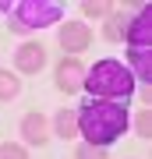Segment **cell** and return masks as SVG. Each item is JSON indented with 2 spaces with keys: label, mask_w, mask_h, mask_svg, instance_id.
<instances>
[{
  "label": "cell",
  "mask_w": 152,
  "mask_h": 159,
  "mask_svg": "<svg viewBox=\"0 0 152 159\" xmlns=\"http://www.w3.org/2000/svg\"><path fill=\"white\" fill-rule=\"evenodd\" d=\"M78 131L89 138V145L106 148L120 131H127V110L124 102H85L78 110Z\"/></svg>",
  "instance_id": "1"
},
{
  "label": "cell",
  "mask_w": 152,
  "mask_h": 159,
  "mask_svg": "<svg viewBox=\"0 0 152 159\" xmlns=\"http://www.w3.org/2000/svg\"><path fill=\"white\" fill-rule=\"evenodd\" d=\"M81 89H89L99 99H131L135 74L120 60H99V64H92V71H85V85Z\"/></svg>",
  "instance_id": "2"
},
{
  "label": "cell",
  "mask_w": 152,
  "mask_h": 159,
  "mask_svg": "<svg viewBox=\"0 0 152 159\" xmlns=\"http://www.w3.org/2000/svg\"><path fill=\"white\" fill-rule=\"evenodd\" d=\"M127 57L135 64V74L141 81H152V7H141L138 18L127 25Z\"/></svg>",
  "instance_id": "3"
},
{
  "label": "cell",
  "mask_w": 152,
  "mask_h": 159,
  "mask_svg": "<svg viewBox=\"0 0 152 159\" xmlns=\"http://www.w3.org/2000/svg\"><path fill=\"white\" fill-rule=\"evenodd\" d=\"M0 11L21 14V21H11L18 32L21 29H43V25H53L57 18H60V7L57 4H4V0H0Z\"/></svg>",
  "instance_id": "4"
},
{
  "label": "cell",
  "mask_w": 152,
  "mask_h": 159,
  "mask_svg": "<svg viewBox=\"0 0 152 159\" xmlns=\"http://www.w3.org/2000/svg\"><path fill=\"white\" fill-rule=\"evenodd\" d=\"M81 85H85V67L78 57H67V60L57 64V89L60 92L74 96V92H81Z\"/></svg>",
  "instance_id": "5"
},
{
  "label": "cell",
  "mask_w": 152,
  "mask_h": 159,
  "mask_svg": "<svg viewBox=\"0 0 152 159\" xmlns=\"http://www.w3.org/2000/svg\"><path fill=\"white\" fill-rule=\"evenodd\" d=\"M60 46L67 53H81V50H89L92 46V32H89V25L85 21H64L60 25Z\"/></svg>",
  "instance_id": "6"
},
{
  "label": "cell",
  "mask_w": 152,
  "mask_h": 159,
  "mask_svg": "<svg viewBox=\"0 0 152 159\" xmlns=\"http://www.w3.org/2000/svg\"><path fill=\"white\" fill-rule=\"evenodd\" d=\"M14 67L21 71V74H39L46 67V50H43L39 43H21L18 53H14Z\"/></svg>",
  "instance_id": "7"
},
{
  "label": "cell",
  "mask_w": 152,
  "mask_h": 159,
  "mask_svg": "<svg viewBox=\"0 0 152 159\" xmlns=\"http://www.w3.org/2000/svg\"><path fill=\"white\" fill-rule=\"evenodd\" d=\"M21 138L28 145H46L50 142V120L43 113H25L21 117Z\"/></svg>",
  "instance_id": "8"
},
{
  "label": "cell",
  "mask_w": 152,
  "mask_h": 159,
  "mask_svg": "<svg viewBox=\"0 0 152 159\" xmlns=\"http://www.w3.org/2000/svg\"><path fill=\"white\" fill-rule=\"evenodd\" d=\"M53 134H60L64 142L74 138V134H78V113H74V110H60L57 120H53Z\"/></svg>",
  "instance_id": "9"
},
{
  "label": "cell",
  "mask_w": 152,
  "mask_h": 159,
  "mask_svg": "<svg viewBox=\"0 0 152 159\" xmlns=\"http://www.w3.org/2000/svg\"><path fill=\"white\" fill-rule=\"evenodd\" d=\"M18 92H21V78H18V74H7V71H0V102L14 99Z\"/></svg>",
  "instance_id": "10"
},
{
  "label": "cell",
  "mask_w": 152,
  "mask_h": 159,
  "mask_svg": "<svg viewBox=\"0 0 152 159\" xmlns=\"http://www.w3.org/2000/svg\"><path fill=\"white\" fill-rule=\"evenodd\" d=\"M74 159H106V148H99V145H78L74 148Z\"/></svg>",
  "instance_id": "11"
},
{
  "label": "cell",
  "mask_w": 152,
  "mask_h": 159,
  "mask_svg": "<svg viewBox=\"0 0 152 159\" xmlns=\"http://www.w3.org/2000/svg\"><path fill=\"white\" fill-rule=\"evenodd\" d=\"M135 134L152 138V113H149V110H141V113L135 117Z\"/></svg>",
  "instance_id": "12"
},
{
  "label": "cell",
  "mask_w": 152,
  "mask_h": 159,
  "mask_svg": "<svg viewBox=\"0 0 152 159\" xmlns=\"http://www.w3.org/2000/svg\"><path fill=\"white\" fill-rule=\"evenodd\" d=\"M124 32H127V25L120 21V18H110V21H106V39H110V43H117Z\"/></svg>",
  "instance_id": "13"
},
{
  "label": "cell",
  "mask_w": 152,
  "mask_h": 159,
  "mask_svg": "<svg viewBox=\"0 0 152 159\" xmlns=\"http://www.w3.org/2000/svg\"><path fill=\"white\" fill-rule=\"evenodd\" d=\"M113 11V7L110 4H99V0H96V4H81V14L85 18H99V14H110Z\"/></svg>",
  "instance_id": "14"
},
{
  "label": "cell",
  "mask_w": 152,
  "mask_h": 159,
  "mask_svg": "<svg viewBox=\"0 0 152 159\" xmlns=\"http://www.w3.org/2000/svg\"><path fill=\"white\" fill-rule=\"evenodd\" d=\"M0 159H28V156H25L21 145H11V142H7V145H0Z\"/></svg>",
  "instance_id": "15"
}]
</instances>
